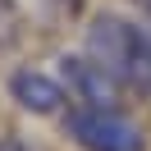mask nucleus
<instances>
[{"label":"nucleus","instance_id":"3","mask_svg":"<svg viewBox=\"0 0 151 151\" xmlns=\"http://www.w3.org/2000/svg\"><path fill=\"white\" fill-rule=\"evenodd\" d=\"M60 87L73 92L78 105H114V92H119V83L92 55H64L60 60Z\"/></svg>","mask_w":151,"mask_h":151},{"label":"nucleus","instance_id":"4","mask_svg":"<svg viewBox=\"0 0 151 151\" xmlns=\"http://www.w3.org/2000/svg\"><path fill=\"white\" fill-rule=\"evenodd\" d=\"M9 96L23 110H32V114H60L64 110V87H60V78L37 73V69H19V73L9 78Z\"/></svg>","mask_w":151,"mask_h":151},{"label":"nucleus","instance_id":"2","mask_svg":"<svg viewBox=\"0 0 151 151\" xmlns=\"http://www.w3.org/2000/svg\"><path fill=\"white\" fill-rule=\"evenodd\" d=\"M64 128L83 151H147L142 128L114 105H78L64 119Z\"/></svg>","mask_w":151,"mask_h":151},{"label":"nucleus","instance_id":"5","mask_svg":"<svg viewBox=\"0 0 151 151\" xmlns=\"http://www.w3.org/2000/svg\"><path fill=\"white\" fill-rule=\"evenodd\" d=\"M0 151H32L23 137H0Z\"/></svg>","mask_w":151,"mask_h":151},{"label":"nucleus","instance_id":"7","mask_svg":"<svg viewBox=\"0 0 151 151\" xmlns=\"http://www.w3.org/2000/svg\"><path fill=\"white\" fill-rule=\"evenodd\" d=\"M142 9H147V14H151V0H142Z\"/></svg>","mask_w":151,"mask_h":151},{"label":"nucleus","instance_id":"1","mask_svg":"<svg viewBox=\"0 0 151 151\" xmlns=\"http://www.w3.org/2000/svg\"><path fill=\"white\" fill-rule=\"evenodd\" d=\"M87 55L119 87L151 96V32L124 14H96L87 23Z\"/></svg>","mask_w":151,"mask_h":151},{"label":"nucleus","instance_id":"6","mask_svg":"<svg viewBox=\"0 0 151 151\" xmlns=\"http://www.w3.org/2000/svg\"><path fill=\"white\" fill-rule=\"evenodd\" d=\"M5 14H9V0H0V19H5Z\"/></svg>","mask_w":151,"mask_h":151}]
</instances>
